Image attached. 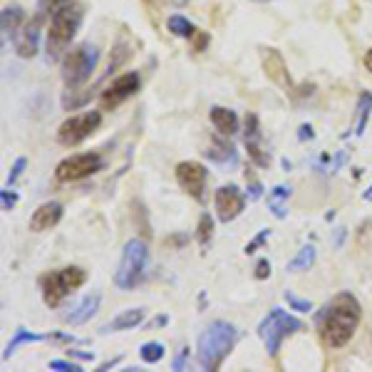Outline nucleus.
Listing matches in <instances>:
<instances>
[{
	"mask_svg": "<svg viewBox=\"0 0 372 372\" xmlns=\"http://www.w3.org/2000/svg\"><path fill=\"white\" fill-rule=\"evenodd\" d=\"M360 320H362V306L353 293L333 295L325 306L320 308L315 315V325H318V335L323 340V345L330 350H340L353 340L355 330H358Z\"/></svg>",
	"mask_w": 372,
	"mask_h": 372,
	"instance_id": "f257e3e1",
	"label": "nucleus"
},
{
	"mask_svg": "<svg viewBox=\"0 0 372 372\" xmlns=\"http://www.w3.org/2000/svg\"><path fill=\"white\" fill-rule=\"evenodd\" d=\"M236 340H238V330L226 320H214L206 325L199 343H196V362L203 370H219L223 365V360L229 358V353L234 350Z\"/></svg>",
	"mask_w": 372,
	"mask_h": 372,
	"instance_id": "f03ea898",
	"label": "nucleus"
},
{
	"mask_svg": "<svg viewBox=\"0 0 372 372\" xmlns=\"http://www.w3.org/2000/svg\"><path fill=\"white\" fill-rule=\"evenodd\" d=\"M82 23V8L70 3L67 8L50 15V25H47V60H58L60 55L70 47L72 38L79 30Z\"/></svg>",
	"mask_w": 372,
	"mask_h": 372,
	"instance_id": "7ed1b4c3",
	"label": "nucleus"
},
{
	"mask_svg": "<svg viewBox=\"0 0 372 372\" xmlns=\"http://www.w3.org/2000/svg\"><path fill=\"white\" fill-rule=\"evenodd\" d=\"M147 263H149V246L142 238H129L122 248V258H119L117 273H114V286L119 290L137 288L144 281Z\"/></svg>",
	"mask_w": 372,
	"mask_h": 372,
	"instance_id": "20e7f679",
	"label": "nucleus"
},
{
	"mask_svg": "<svg viewBox=\"0 0 372 372\" xmlns=\"http://www.w3.org/2000/svg\"><path fill=\"white\" fill-rule=\"evenodd\" d=\"M301 330H306V323L298 320L295 315L286 313L283 308H271L266 318L261 320V325H258V335L266 343V350L271 358H278L283 340L301 333Z\"/></svg>",
	"mask_w": 372,
	"mask_h": 372,
	"instance_id": "39448f33",
	"label": "nucleus"
},
{
	"mask_svg": "<svg viewBox=\"0 0 372 372\" xmlns=\"http://www.w3.org/2000/svg\"><path fill=\"white\" fill-rule=\"evenodd\" d=\"M87 271L79 266H67L60 271H50L40 278V290H42V301L47 308H58L65 301L72 290H77L79 286H85Z\"/></svg>",
	"mask_w": 372,
	"mask_h": 372,
	"instance_id": "423d86ee",
	"label": "nucleus"
},
{
	"mask_svg": "<svg viewBox=\"0 0 372 372\" xmlns=\"http://www.w3.org/2000/svg\"><path fill=\"white\" fill-rule=\"evenodd\" d=\"M99 62V50L90 42L72 47L70 53L62 60V82L67 87H79L85 85L87 79L92 77V72Z\"/></svg>",
	"mask_w": 372,
	"mask_h": 372,
	"instance_id": "0eeeda50",
	"label": "nucleus"
},
{
	"mask_svg": "<svg viewBox=\"0 0 372 372\" xmlns=\"http://www.w3.org/2000/svg\"><path fill=\"white\" fill-rule=\"evenodd\" d=\"M102 127V112H82V114H72L65 122L60 124L58 129V142L65 147H77L79 142H85L90 134Z\"/></svg>",
	"mask_w": 372,
	"mask_h": 372,
	"instance_id": "6e6552de",
	"label": "nucleus"
},
{
	"mask_svg": "<svg viewBox=\"0 0 372 372\" xmlns=\"http://www.w3.org/2000/svg\"><path fill=\"white\" fill-rule=\"evenodd\" d=\"M105 166V159L97 151H87V154H75V157H67L55 166V179L58 182H82V179L92 177L102 171Z\"/></svg>",
	"mask_w": 372,
	"mask_h": 372,
	"instance_id": "1a4fd4ad",
	"label": "nucleus"
},
{
	"mask_svg": "<svg viewBox=\"0 0 372 372\" xmlns=\"http://www.w3.org/2000/svg\"><path fill=\"white\" fill-rule=\"evenodd\" d=\"M139 87H142V77H139V72H124L119 75L117 79H112L110 85L102 90L99 95V102H102V110H117L122 102L132 97V95H137Z\"/></svg>",
	"mask_w": 372,
	"mask_h": 372,
	"instance_id": "9d476101",
	"label": "nucleus"
},
{
	"mask_svg": "<svg viewBox=\"0 0 372 372\" xmlns=\"http://www.w3.org/2000/svg\"><path fill=\"white\" fill-rule=\"evenodd\" d=\"M246 199L248 196L243 194L236 184H226V186H221L214 196V206H216L219 221L229 223V221H234V219H238V216L243 214V209H246Z\"/></svg>",
	"mask_w": 372,
	"mask_h": 372,
	"instance_id": "9b49d317",
	"label": "nucleus"
},
{
	"mask_svg": "<svg viewBox=\"0 0 372 372\" xmlns=\"http://www.w3.org/2000/svg\"><path fill=\"white\" fill-rule=\"evenodd\" d=\"M177 182L189 196H194L196 201H203V191H206V177L209 171L199 162H182L177 164Z\"/></svg>",
	"mask_w": 372,
	"mask_h": 372,
	"instance_id": "f8f14e48",
	"label": "nucleus"
},
{
	"mask_svg": "<svg viewBox=\"0 0 372 372\" xmlns=\"http://www.w3.org/2000/svg\"><path fill=\"white\" fill-rule=\"evenodd\" d=\"M243 142H246V151H248V159L256 164V166H261L266 169L268 164H271V154L263 149V132H261V122L256 117L253 112H248L246 114V129H243Z\"/></svg>",
	"mask_w": 372,
	"mask_h": 372,
	"instance_id": "ddd939ff",
	"label": "nucleus"
},
{
	"mask_svg": "<svg viewBox=\"0 0 372 372\" xmlns=\"http://www.w3.org/2000/svg\"><path fill=\"white\" fill-rule=\"evenodd\" d=\"M261 60H263V72L268 75V79H273L275 85L283 87V90L290 92V95L298 92V87L293 85V79L288 75L286 60H283V55L278 53V50H273V47H261Z\"/></svg>",
	"mask_w": 372,
	"mask_h": 372,
	"instance_id": "4468645a",
	"label": "nucleus"
},
{
	"mask_svg": "<svg viewBox=\"0 0 372 372\" xmlns=\"http://www.w3.org/2000/svg\"><path fill=\"white\" fill-rule=\"evenodd\" d=\"M42 20H45V13H42V10H38V15H35L33 20H27L25 25H23V30L18 33V38L13 40V42H15V53H18L23 60L35 58V55H38Z\"/></svg>",
	"mask_w": 372,
	"mask_h": 372,
	"instance_id": "2eb2a0df",
	"label": "nucleus"
},
{
	"mask_svg": "<svg viewBox=\"0 0 372 372\" xmlns=\"http://www.w3.org/2000/svg\"><path fill=\"white\" fill-rule=\"evenodd\" d=\"M62 219V203L60 201H47L40 203L38 209L30 216V231L40 234V231H50L53 226H58Z\"/></svg>",
	"mask_w": 372,
	"mask_h": 372,
	"instance_id": "dca6fc26",
	"label": "nucleus"
},
{
	"mask_svg": "<svg viewBox=\"0 0 372 372\" xmlns=\"http://www.w3.org/2000/svg\"><path fill=\"white\" fill-rule=\"evenodd\" d=\"M99 303H102V298H99V293L85 295V298H82V301H79L77 306L72 308L70 313H65V323H70V325H85L87 320L95 318V315H97Z\"/></svg>",
	"mask_w": 372,
	"mask_h": 372,
	"instance_id": "f3484780",
	"label": "nucleus"
},
{
	"mask_svg": "<svg viewBox=\"0 0 372 372\" xmlns=\"http://www.w3.org/2000/svg\"><path fill=\"white\" fill-rule=\"evenodd\" d=\"M209 117L221 137H231V134L238 132V117H236V112L229 110V107H219V105L211 107Z\"/></svg>",
	"mask_w": 372,
	"mask_h": 372,
	"instance_id": "a211bd4d",
	"label": "nucleus"
},
{
	"mask_svg": "<svg viewBox=\"0 0 372 372\" xmlns=\"http://www.w3.org/2000/svg\"><path fill=\"white\" fill-rule=\"evenodd\" d=\"M144 323V308H132V310H122L114 320H110L102 333H122V330H132Z\"/></svg>",
	"mask_w": 372,
	"mask_h": 372,
	"instance_id": "6ab92c4d",
	"label": "nucleus"
},
{
	"mask_svg": "<svg viewBox=\"0 0 372 372\" xmlns=\"http://www.w3.org/2000/svg\"><path fill=\"white\" fill-rule=\"evenodd\" d=\"M0 23H3V38L15 40L20 30H23V25L27 23L25 10H23V8H18V5L5 8V10H3V20H0Z\"/></svg>",
	"mask_w": 372,
	"mask_h": 372,
	"instance_id": "aec40b11",
	"label": "nucleus"
},
{
	"mask_svg": "<svg viewBox=\"0 0 372 372\" xmlns=\"http://www.w3.org/2000/svg\"><path fill=\"white\" fill-rule=\"evenodd\" d=\"M290 186H286V184H278V186H273V189L268 191V209H271V214L275 216V219H286L288 216V199H290Z\"/></svg>",
	"mask_w": 372,
	"mask_h": 372,
	"instance_id": "412c9836",
	"label": "nucleus"
},
{
	"mask_svg": "<svg viewBox=\"0 0 372 372\" xmlns=\"http://www.w3.org/2000/svg\"><path fill=\"white\" fill-rule=\"evenodd\" d=\"M370 112H372V92H362L358 97V105H355V124H353L355 137H362V134H365Z\"/></svg>",
	"mask_w": 372,
	"mask_h": 372,
	"instance_id": "4be33fe9",
	"label": "nucleus"
},
{
	"mask_svg": "<svg viewBox=\"0 0 372 372\" xmlns=\"http://www.w3.org/2000/svg\"><path fill=\"white\" fill-rule=\"evenodd\" d=\"M42 340H47V335L30 333V330H25V327H15L13 338H10V343L5 345V353H3V360H10V358H13L15 350H18L20 345H30V343H42Z\"/></svg>",
	"mask_w": 372,
	"mask_h": 372,
	"instance_id": "5701e85b",
	"label": "nucleus"
},
{
	"mask_svg": "<svg viewBox=\"0 0 372 372\" xmlns=\"http://www.w3.org/2000/svg\"><path fill=\"white\" fill-rule=\"evenodd\" d=\"M203 154H206L209 159H214V162H219V164H236L238 162L234 144H229L226 139H214L211 147L203 151Z\"/></svg>",
	"mask_w": 372,
	"mask_h": 372,
	"instance_id": "b1692460",
	"label": "nucleus"
},
{
	"mask_svg": "<svg viewBox=\"0 0 372 372\" xmlns=\"http://www.w3.org/2000/svg\"><path fill=\"white\" fill-rule=\"evenodd\" d=\"M315 263V246H303L298 253L288 261L286 271L288 273H298V271H308V268H313Z\"/></svg>",
	"mask_w": 372,
	"mask_h": 372,
	"instance_id": "393cba45",
	"label": "nucleus"
},
{
	"mask_svg": "<svg viewBox=\"0 0 372 372\" xmlns=\"http://www.w3.org/2000/svg\"><path fill=\"white\" fill-rule=\"evenodd\" d=\"M345 162H347V154L345 151H338L333 159L330 157H320V159H315V171L318 174H335V171H340L343 166H345Z\"/></svg>",
	"mask_w": 372,
	"mask_h": 372,
	"instance_id": "a878e982",
	"label": "nucleus"
},
{
	"mask_svg": "<svg viewBox=\"0 0 372 372\" xmlns=\"http://www.w3.org/2000/svg\"><path fill=\"white\" fill-rule=\"evenodd\" d=\"M166 27H169V33H174L177 38H191V35L196 33L194 23H191L189 18H184V15H169Z\"/></svg>",
	"mask_w": 372,
	"mask_h": 372,
	"instance_id": "bb28decb",
	"label": "nucleus"
},
{
	"mask_svg": "<svg viewBox=\"0 0 372 372\" xmlns=\"http://www.w3.org/2000/svg\"><path fill=\"white\" fill-rule=\"evenodd\" d=\"M164 345L162 343H157V340H151V343H144L142 347H139V358L147 362V365H157L159 360L164 358Z\"/></svg>",
	"mask_w": 372,
	"mask_h": 372,
	"instance_id": "cd10ccee",
	"label": "nucleus"
},
{
	"mask_svg": "<svg viewBox=\"0 0 372 372\" xmlns=\"http://www.w3.org/2000/svg\"><path fill=\"white\" fill-rule=\"evenodd\" d=\"M211 236H214V219L209 214H201L199 226H196V241L201 243V246H206L211 241Z\"/></svg>",
	"mask_w": 372,
	"mask_h": 372,
	"instance_id": "c85d7f7f",
	"label": "nucleus"
},
{
	"mask_svg": "<svg viewBox=\"0 0 372 372\" xmlns=\"http://www.w3.org/2000/svg\"><path fill=\"white\" fill-rule=\"evenodd\" d=\"M283 298H286V303L290 306V310H295V313H308V310H313V303L308 301V298H298L293 290H286Z\"/></svg>",
	"mask_w": 372,
	"mask_h": 372,
	"instance_id": "c756f323",
	"label": "nucleus"
},
{
	"mask_svg": "<svg viewBox=\"0 0 372 372\" xmlns=\"http://www.w3.org/2000/svg\"><path fill=\"white\" fill-rule=\"evenodd\" d=\"M50 370H58V372H85V370H82V365L72 362V358H67V360H50Z\"/></svg>",
	"mask_w": 372,
	"mask_h": 372,
	"instance_id": "7c9ffc66",
	"label": "nucleus"
},
{
	"mask_svg": "<svg viewBox=\"0 0 372 372\" xmlns=\"http://www.w3.org/2000/svg\"><path fill=\"white\" fill-rule=\"evenodd\" d=\"M268 238H271V229H261V231H258V234H256L253 241H248V243H246V248H243V251H246L248 256L256 253V251H258V248H261L263 243L268 241Z\"/></svg>",
	"mask_w": 372,
	"mask_h": 372,
	"instance_id": "2f4dec72",
	"label": "nucleus"
},
{
	"mask_svg": "<svg viewBox=\"0 0 372 372\" xmlns=\"http://www.w3.org/2000/svg\"><path fill=\"white\" fill-rule=\"evenodd\" d=\"M15 203H18V194H15L10 186H5V189L0 191V209H3V211H13Z\"/></svg>",
	"mask_w": 372,
	"mask_h": 372,
	"instance_id": "473e14b6",
	"label": "nucleus"
},
{
	"mask_svg": "<svg viewBox=\"0 0 372 372\" xmlns=\"http://www.w3.org/2000/svg\"><path fill=\"white\" fill-rule=\"evenodd\" d=\"M70 3L72 0H40V10L45 15H53L58 10H62V8H67Z\"/></svg>",
	"mask_w": 372,
	"mask_h": 372,
	"instance_id": "72a5a7b5",
	"label": "nucleus"
},
{
	"mask_svg": "<svg viewBox=\"0 0 372 372\" xmlns=\"http://www.w3.org/2000/svg\"><path fill=\"white\" fill-rule=\"evenodd\" d=\"M191 47H194V53H203L206 47H209V42H211V38H209V33H201V30H196L194 35H191Z\"/></svg>",
	"mask_w": 372,
	"mask_h": 372,
	"instance_id": "f704fd0d",
	"label": "nucleus"
},
{
	"mask_svg": "<svg viewBox=\"0 0 372 372\" xmlns=\"http://www.w3.org/2000/svg\"><path fill=\"white\" fill-rule=\"evenodd\" d=\"M25 166H27V159H25V157H18V159H15L13 169H10V174H8V186H13V184L18 182L20 177H23Z\"/></svg>",
	"mask_w": 372,
	"mask_h": 372,
	"instance_id": "c9c22d12",
	"label": "nucleus"
},
{
	"mask_svg": "<svg viewBox=\"0 0 372 372\" xmlns=\"http://www.w3.org/2000/svg\"><path fill=\"white\" fill-rule=\"evenodd\" d=\"M248 179V177H246ZM246 196L248 201H258L263 196V184L258 179H248V189H246Z\"/></svg>",
	"mask_w": 372,
	"mask_h": 372,
	"instance_id": "e433bc0d",
	"label": "nucleus"
},
{
	"mask_svg": "<svg viewBox=\"0 0 372 372\" xmlns=\"http://www.w3.org/2000/svg\"><path fill=\"white\" fill-rule=\"evenodd\" d=\"M253 271H256L253 275H256V278H258V281H266L268 275H271V261H268V258H261V261L256 263Z\"/></svg>",
	"mask_w": 372,
	"mask_h": 372,
	"instance_id": "4c0bfd02",
	"label": "nucleus"
},
{
	"mask_svg": "<svg viewBox=\"0 0 372 372\" xmlns=\"http://www.w3.org/2000/svg\"><path fill=\"white\" fill-rule=\"evenodd\" d=\"M186 358H189V347H182L179 350V355L174 360H171V370H184V365H186Z\"/></svg>",
	"mask_w": 372,
	"mask_h": 372,
	"instance_id": "58836bf2",
	"label": "nucleus"
},
{
	"mask_svg": "<svg viewBox=\"0 0 372 372\" xmlns=\"http://www.w3.org/2000/svg\"><path fill=\"white\" fill-rule=\"evenodd\" d=\"M47 340H58V343H65V345H75V343H79L75 335H67V333H50L47 335Z\"/></svg>",
	"mask_w": 372,
	"mask_h": 372,
	"instance_id": "ea45409f",
	"label": "nucleus"
},
{
	"mask_svg": "<svg viewBox=\"0 0 372 372\" xmlns=\"http://www.w3.org/2000/svg\"><path fill=\"white\" fill-rule=\"evenodd\" d=\"M67 358L82 360V362H92V360H95V355H92V353H82V350H67Z\"/></svg>",
	"mask_w": 372,
	"mask_h": 372,
	"instance_id": "a19ab883",
	"label": "nucleus"
},
{
	"mask_svg": "<svg viewBox=\"0 0 372 372\" xmlns=\"http://www.w3.org/2000/svg\"><path fill=\"white\" fill-rule=\"evenodd\" d=\"M164 325H169V315H157L154 320L147 323V330H151V327H164Z\"/></svg>",
	"mask_w": 372,
	"mask_h": 372,
	"instance_id": "79ce46f5",
	"label": "nucleus"
},
{
	"mask_svg": "<svg viewBox=\"0 0 372 372\" xmlns=\"http://www.w3.org/2000/svg\"><path fill=\"white\" fill-rule=\"evenodd\" d=\"M298 139H301V142L313 139V127H310V124H301V129H298Z\"/></svg>",
	"mask_w": 372,
	"mask_h": 372,
	"instance_id": "37998d69",
	"label": "nucleus"
},
{
	"mask_svg": "<svg viewBox=\"0 0 372 372\" xmlns=\"http://www.w3.org/2000/svg\"><path fill=\"white\" fill-rule=\"evenodd\" d=\"M345 234H347V231L345 229H335V246H343V238H345Z\"/></svg>",
	"mask_w": 372,
	"mask_h": 372,
	"instance_id": "c03bdc74",
	"label": "nucleus"
},
{
	"mask_svg": "<svg viewBox=\"0 0 372 372\" xmlns=\"http://www.w3.org/2000/svg\"><path fill=\"white\" fill-rule=\"evenodd\" d=\"M117 362H122V358H114V360H110V362H105V365H99L97 370L99 372H105V370H110V367H114Z\"/></svg>",
	"mask_w": 372,
	"mask_h": 372,
	"instance_id": "a18cd8bd",
	"label": "nucleus"
},
{
	"mask_svg": "<svg viewBox=\"0 0 372 372\" xmlns=\"http://www.w3.org/2000/svg\"><path fill=\"white\" fill-rule=\"evenodd\" d=\"M362 62H365V70L372 72V47L365 53V58H362Z\"/></svg>",
	"mask_w": 372,
	"mask_h": 372,
	"instance_id": "49530a36",
	"label": "nucleus"
},
{
	"mask_svg": "<svg viewBox=\"0 0 372 372\" xmlns=\"http://www.w3.org/2000/svg\"><path fill=\"white\" fill-rule=\"evenodd\" d=\"M362 199L372 203V184H370V186H367V191H365V194H362Z\"/></svg>",
	"mask_w": 372,
	"mask_h": 372,
	"instance_id": "de8ad7c7",
	"label": "nucleus"
},
{
	"mask_svg": "<svg viewBox=\"0 0 372 372\" xmlns=\"http://www.w3.org/2000/svg\"><path fill=\"white\" fill-rule=\"evenodd\" d=\"M253 3H273V0H253Z\"/></svg>",
	"mask_w": 372,
	"mask_h": 372,
	"instance_id": "09e8293b",
	"label": "nucleus"
}]
</instances>
